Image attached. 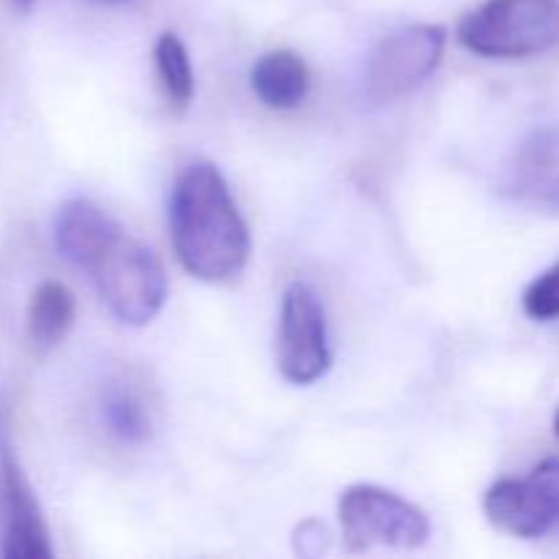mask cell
Returning <instances> with one entry per match:
<instances>
[{
	"label": "cell",
	"mask_w": 559,
	"mask_h": 559,
	"mask_svg": "<svg viewBox=\"0 0 559 559\" xmlns=\"http://www.w3.org/2000/svg\"><path fill=\"white\" fill-rule=\"evenodd\" d=\"M555 435L559 437V407H557V413H555Z\"/></svg>",
	"instance_id": "obj_17"
},
{
	"label": "cell",
	"mask_w": 559,
	"mask_h": 559,
	"mask_svg": "<svg viewBox=\"0 0 559 559\" xmlns=\"http://www.w3.org/2000/svg\"><path fill=\"white\" fill-rule=\"evenodd\" d=\"M309 69L306 60L293 49L265 52L251 69V91L265 107L295 109L309 96Z\"/></svg>",
	"instance_id": "obj_11"
},
{
	"label": "cell",
	"mask_w": 559,
	"mask_h": 559,
	"mask_svg": "<svg viewBox=\"0 0 559 559\" xmlns=\"http://www.w3.org/2000/svg\"><path fill=\"white\" fill-rule=\"evenodd\" d=\"M91 3H120V0H91Z\"/></svg>",
	"instance_id": "obj_18"
},
{
	"label": "cell",
	"mask_w": 559,
	"mask_h": 559,
	"mask_svg": "<svg viewBox=\"0 0 559 559\" xmlns=\"http://www.w3.org/2000/svg\"><path fill=\"white\" fill-rule=\"evenodd\" d=\"M524 314L535 322L559 320V262L540 273L527 289H524Z\"/></svg>",
	"instance_id": "obj_15"
},
{
	"label": "cell",
	"mask_w": 559,
	"mask_h": 559,
	"mask_svg": "<svg viewBox=\"0 0 559 559\" xmlns=\"http://www.w3.org/2000/svg\"><path fill=\"white\" fill-rule=\"evenodd\" d=\"M331 369L325 309L304 282L289 284L278 317V371L293 385H311Z\"/></svg>",
	"instance_id": "obj_6"
},
{
	"label": "cell",
	"mask_w": 559,
	"mask_h": 559,
	"mask_svg": "<svg viewBox=\"0 0 559 559\" xmlns=\"http://www.w3.org/2000/svg\"><path fill=\"white\" fill-rule=\"evenodd\" d=\"M0 555L9 559H49L47 524L14 456L3 459V538Z\"/></svg>",
	"instance_id": "obj_8"
},
{
	"label": "cell",
	"mask_w": 559,
	"mask_h": 559,
	"mask_svg": "<svg viewBox=\"0 0 559 559\" xmlns=\"http://www.w3.org/2000/svg\"><path fill=\"white\" fill-rule=\"evenodd\" d=\"M342 538L349 551L418 549L429 540V516L409 500L382 486L358 484L342 491L338 500Z\"/></svg>",
	"instance_id": "obj_4"
},
{
	"label": "cell",
	"mask_w": 559,
	"mask_h": 559,
	"mask_svg": "<svg viewBox=\"0 0 559 559\" xmlns=\"http://www.w3.org/2000/svg\"><path fill=\"white\" fill-rule=\"evenodd\" d=\"M11 3H14L16 11H31L36 0H11Z\"/></svg>",
	"instance_id": "obj_16"
},
{
	"label": "cell",
	"mask_w": 559,
	"mask_h": 559,
	"mask_svg": "<svg viewBox=\"0 0 559 559\" xmlns=\"http://www.w3.org/2000/svg\"><path fill=\"white\" fill-rule=\"evenodd\" d=\"M169 235L186 273L205 284H233L251 257V235L224 175L213 164H189L169 197Z\"/></svg>",
	"instance_id": "obj_1"
},
{
	"label": "cell",
	"mask_w": 559,
	"mask_h": 559,
	"mask_svg": "<svg viewBox=\"0 0 559 559\" xmlns=\"http://www.w3.org/2000/svg\"><path fill=\"white\" fill-rule=\"evenodd\" d=\"M156 71L173 107H189L194 98V69H191L189 49L175 33H164L156 41Z\"/></svg>",
	"instance_id": "obj_13"
},
{
	"label": "cell",
	"mask_w": 559,
	"mask_h": 559,
	"mask_svg": "<svg viewBox=\"0 0 559 559\" xmlns=\"http://www.w3.org/2000/svg\"><path fill=\"white\" fill-rule=\"evenodd\" d=\"M104 420H107L109 431L120 437L123 442H142L151 431V420H147L145 407L140 399L129 391L109 393L104 402Z\"/></svg>",
	"instance_id": "obj_14"
},
{
	"label": "cell",
	"mask_w": 559,
	"mask_h": 559,
	"mask_svg": "<svg viewBox=\"0 0 559 559\" xmlns=\"http://www.w3.org/2000/svg\"><path fill=\"white\" fill-rule=\"evenodd\" d=\"M508 197L559 211V123L533 131L508 158L502 173Z\"/></svg>",
	"instance_id": "obj_7"
},
{
	"label": "cell",
	"mask_w": 559,
	"mask_h": 559,
	"mask_svg": "<svg viewBox=\"0 0 559 559\" xmlns=\"http://www.w3.org/2000/svg\"><path fill=\"white\" fill-rule=\"evenodd\" d=\"M74 295L66 284L60 282H44L38 284L36 293L31 295L27 304V338L36 349L47 353V349L58 347L66 336H69L71 325H74Z\"/></svg>",
	"instance_id": "obj_12"
},
{
	"label": "cell",
	"mask_w": 559,
	"mask_h": 559,
	"mask_svg": "<svg viewBox=\"0 0 559 559\" xmlns=\"http://www.w3.org/2000/svg\"><path fill=\"white\" fill-rule=\"evenodd\" d=\"M459 41L497 60L549 52L559 44V0H486L459 22Z\"/></svg>",
	"instance_id": "obj_3"
},
{
	"label": "cell",
	"mask_w": 559,
	"mask_h": 559,
	"mask_svg": "<svg viewBox=\"0 0 559 559\" xmlns=\"http://www.w3.org/2000/svg\"><path fill=\"white\" fill-rule=\"evenodd\" d=\"M120 224L91 200H69L55 218V246L76 267H85Z\"/></svg>",
	"instance_id": "obj_10"
},
{
	"label": "cell",
	"mask_w": 559,
	"mask_h": 559,
	"mask_svg": "<svg viewBox=\"0 0 559 559\" xmlns=\"http://www.w3.org/2000/svg\"><path fill=\"white\" fill-rule=\"evenodd\" d=\"M82 271L91 273L102 300L123 325H147L164 309L167 273L151 246L131 238L123 227L104 240Z\"/></svg>",
	"instance_id": "obj_2"
},
{
	"label": "cell",
	"mask_w": 559,
	"mask_h": 559,
	"mask_svg": "<svg viewBox=\"0 0 559 559\" xmlns=\"http://www.w3.org/2000/svg\"><path fill=\"white\" fill-rule=\"evenodd\" d=\"M448 33L442 25H407L393 31L371 49L366 60V96L391 104L418 91L445 55Z\"/></svg>",
	"instance_id": "obj_5"
},
{
	"label": "cell",
	"mask_w": 559,
	"mask_h": 559,
	"mask_svg": "<svg viewBox=\"0 0 559 559\" xmlns=\"http://www.w3.org/2000/svg\"><path fill=\"white\" fill-rule=\"evenodd\" d=\"M484 513L500 533L522 540H538L557 530L549 500L533 478H502L486 491Z\"/></svg>",
	"instance_id": "obj_9"
}]
</instances>
